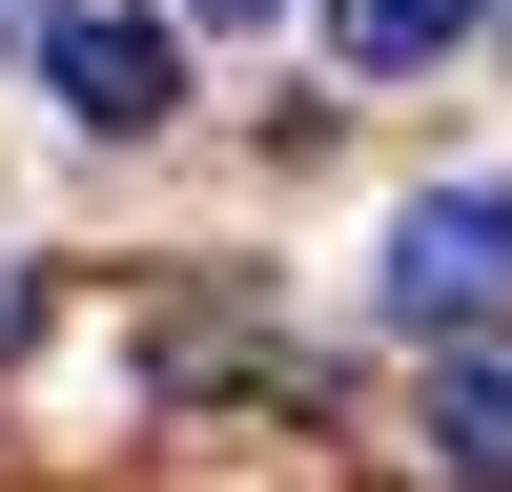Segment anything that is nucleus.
<instances>
[{
  "instance_id": "20e7f679",
  "label": "nucleus",
  "mask_w": 512,
  "mask_h": 492,
  "mask_svg": "<svg viewBox=\"0 0 512 492\" xmlns=\"http://www.w3.org/2000/svg\"><path fill=\"white\" fill-rule=\"evenodd\" d=\"M431 451L472 492H512V369H451V390H431Z\"/></svg>"
},
{
  "instance_id": "f03ea898",
  "label": "nucleus",
  "mask_w": 512,
  "mask_h": 492,
  "mask_svg": "<svg viewBox=\"0 0 512 492\" xmlns=\"http://www.w3.org/2000/svg\"><path fill=\"white\" fill-rule=\"evenodd\" d=\"M41 82H62V123H103V144H144V123L185 103V21H103V0H82V21L41 41Z\"/></svg>"
},
{
  "instance_id": "f257e3e1",
  "label": "nucleus",
  "mask_w": 512,
  "mask_h": 492,
  "mask_svg": "<svg viewBox=\"0 0 512 492\" xmlns=\"http://www.w3.org/2000/svg\"><path fill=\"white\" fill-rule=\"evenodd\" d=\"M512 308V185H431L390 226V328H492Z\"/></svg>"
},
{
  "instance_id": "7ed1b4c3",
  "label": "nucleus",
  "mask_w": 512,
  "mask_h": 492,
  "mask_svg": "<svg viewBox=\"0 0 512 492\" xmlns=\"http://www.w3.org/2000/svg\"><path fill=\"white\" fill-rule=\"evenodd\" d=\"M472 21H492V0H328V62H349V82H410V62H451Z\"/></svg>"
},
{
  "instance_id": "39448f33",
  "label": "nucleus",
  "mask_w": 512,
  "mask_h": 492,
  "mask_svg": "<svg viewBox=\"0 0 512 492\" xmlns=\"http://www.w3.org/2000/svg\"><path fill=\"white\" fill-rule=\"evenodd\" d=\"M185 21H267V0H185Z\"/></svg>"
}]
</instances>
